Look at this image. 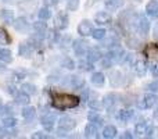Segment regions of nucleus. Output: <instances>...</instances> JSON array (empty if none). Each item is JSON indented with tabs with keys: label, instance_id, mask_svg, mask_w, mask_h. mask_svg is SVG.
Returning a JSON list of instances; mask_svg holds the SVG:
<instances>
[{
	"label": "nucleus",
	"instance_id": "obj_52",
	"mask_svg": "<svg viewBox=\"0 0 158 139\" xmlns=\"http://www.w3.org/2000/svg\"><path fill=\"white\" fill-rule=\"evenodd\" d=\"M43 2L47 7H53V6H56L58 3V0H43Z\"/></svg>",
	"mask_w": 158,
	"mask_h": 139
},
{
	"label": "nucleus",
	"instance_id": "obj_44",
	"mask_svg": "<svg viewBox=\"0 0 158 139\" xmlns=\"http://www.w3.org/2000/svg\"><path fill=\"white\" fill-rule=\"evenodd\" d=\"M98 63L101 64V68H110V67H111L112 64H114L111 60H110L108 57H104V59H101V60L98 61Z\"/></svg>",
	"mask_w": 158,
	"mask_h": 139
},
{
	"label": "nucleus",
	"instance_id": "obj_16",
	"mask_svg": "<svg viewBox=\"0 0 158 139\" xmlns=\"http://www.w3.org/2000/svg\"><path fill=\"white\" fill-rule=\"evenodd\" d=\"M90 82H92V85H94V86L101 88L104 85V82H106V76H104L103 72L96 71V72H93L92 76H90Z\"/></svg>",
	"mask_w": 158,
	"mask_h": 139
},
{
	"label": "nucleus",
	"instance_id": "obj_2",
	"mask_svg": "<svg viewBox=\"0 0 158 139\" xmlns=\"http://www.w3.org/2000/svg\"><path fill=\"white\" fill-rule=\"evenodd\" d=\"M72 49L74 53L79 57H83L87 54V50H89V43L83 39H77V41L72 42Z\"/></svg>",
	"mask_w": 158,
	"mask_h": 139
},
{
	"label": "nucleus",
	"instance_id": "obj_35",
	"mask_svg": "<svg viewBox=\"0 0 158 139\" xmlns=\"http://www.w3.org/2000/svg\"><path fill=\"white\" fill-rule=\"evenodd\" d=\"M78 66H79V68H81L82 71H92L93 70V63L92 61H89L86 59V60H81L78 63Z\"/></svg>",
	"mask_w": 158,
	"mask_h": 139
},
{
	"label": "nucleus",
	"instance_id": "obj_38",
	"mask_svg": "<svg viewBox=\"0 0 158 139\" xmlns=\"http://www.w3.org/2000/svg\"><path fill=\"white\" fill-rule=\"evenodd\" d=\"M79 4H81V2H79V0H68V3H67V10L77 11L79 8Z\"/></svg>",
	"mask_w": 158,
	"mask_h": 139
},
{
	"label": "nucleus",
	"instance_id": "obj_30",
	"mask_svg": "<svg viewBox=\"0 0 158 139\" xmlns=\"http://www.w3.org/2000/svg\"><path fill=\"white\" fill-rule=\"evenodd\" d=\"M106 35H107V32L104 28H97V29H93V32H92V38L94 41H103L106 38Z\"/></svg>",
	"mask_w": 158,
	"mask_h": 139
},
{
	"label": "nucleus",
	"instance_id": "obj_14",
	"mask_svg": "<svg viewBox=\"0 0 158 139\" xmlns=\"http://www.w3.org/2000/svg\"><path fill=\"white\" fill-rule=\"evenodd\" d=\"M101 103H103L104 109H107V110L112 109V107L115 106V103H117V96H115V93H107L103 98Z\"/></svg>",
	"mask_w": 158,
	"mask_h": 139
},
{
	"label": "nucleus",
	"instance_id": "obj_56",
	"mask_svg": "<svg viewBox=\"0 0 158 139\" xmlns=\"http://www.w3.org/2000/svg\"><path fill=\"white\" fill-rule=\"evenodd\" d=\"M153 118H154L156 121H158V109H156V110L153 111Z\"/></svg>",
	"mask_w": 158,
	"mask_h": 139
},
{
	"label": "nucleus",
	"instance_id": "obj_55",
	"mask_svg": "<svg viewBox=\"0 0 158 139\" xmlns=\"http://www.w3.org/2000/svg\"><path fill=\"white\" fill-rule=\"evenodd\" d=\"M4 64H6V63H3V61H0V74L6 72V70H7V67H6Z\"/></svg>",
	"mask_w": 158,
	"mask_h": 139
},
{
	"label": "nucleus",
	"instance_id": "obj_57",
	"mask_svg": "<svg viewBox=\"0 0 158 139\" xmlns=\"http://www.w3.org/2000/svg\"><path fill=\"white\" fill-rule=\"evenodd\" d=\"M0 107H2V100H0Z\"/></svg>",
	"mask_w": 158,
	"mask_h": 139
},
{
	"label": "nucleus",
	"instance_id": "obj_13",
	"mask_svg": "<svg viewBox=\"0 0 158 139\" xmlns=\"http://www.w3.org/2000/svg\"><path fill=\"white\" fill-rule=\"evenodd\" d=\"M86 59L89 61H92L93 64L94 63H98V61L103 59V54H101L100 49H96V47H92V49L87 50V54H86Z\"/></svg>",
	"mask_w": 158,
	"mask_h": 139
},
{
	"label": "nucleus",
	"instance_id": "obj_7",
	"mask_svg": "<svg viewBox=\"0 0 158 139\" xmlns=\"http://www.w3.org/2000/svg\"><path fill=\"white\" fill-rule=\"evenodd\" d=\"M65 85L74 88V89H79V88H82L85 85V81L81 75H69L65 76Z\"/></svg>",
	"mask_w": 158,
	"mask_h": 139
},
{
	"label": "nucleus",
	"instance_id": "obj_17",
	"mask_svg": "<svg viewBox=\"0 0 158 139\" xmlns=\"http://www.w3.org/2000/svg\"><path fill=\"white\" fill-rule=\"evenodd\" d=\"M85 137L87 138H96L98 137V125L94 123H90L86 124V127H85Z\"/></svg>",
	"mask_w": 158,
	"mask_h": 139
},
{
	"label": "nucleus",
	"instance_id": "obj_53",
	"mask_svg": "<svg viewBox=\"0 0 158 139\" xmlns=\"http://www.w3.org/2000/svg\"><path fill=\"white\" fill-rule=\"evenodd\" d=\"M121 138H123V139H132V138H133V134H132L131 131H125L122 135H121Z\"/></svg>",
	"mask_w": 158,
	"mask_h": 139
},
{
	"label": "nucleus",
	"instance_id": "obj_6",
	"mask_svg": "<svg viewBox=\"0 0 158 139\" xmlns=\"http://www.w3.org/2000/svg\"><path fill=\"white\" fill-rule=\"evenodd\" d=\"M58 127L69 132L77 127V121L72 117H69V115H64V117H61L60 120H58Z\"/></svg>",
	"mask_w": 158,
	"mask_h": 139
},
{
	"label": "nucleus",
	"instance_id": "obj_22",
	"mask_svg": "<svg viewBox=\"0 0 158 139\" xmlns=\"http://www.w3.org/2000/svg\"><path fill=\"white\" fill-rule=\"evenodd\" d=\"M87 120H89L90 123L97 124V125H103V124H104L103 115H101L100 113L97 111V110H96V111H90L89 114H87Z\"/></svg>",
	"mask_w": 158,
	"mask_h": 139
},
{
	"label": "nucleus",
	"instance_id": "obj_40",
	"mask_svg": "<svg viewBox=\"0 0 158 139\" xmlns=\"http://www.w3.org/2000/svg\"><path fill=\"white\" fill-rule=\"evenodd\" d=\"M10 39H8V35L3 28H0V45H8Z\"/></svg>",
	"mask_w": 158,
	"mask_h": 139
},
{
	"label": "nucleus",
	"instance_id": "obj_33",
	"mask_svg": "<svg viewBox=\"0 0 158 139\" xmlns=\"http://www.w3.org/2000/svg\"><path fill=\"white\" fill-rule=\"evenodd\" d=\"M144 135H146V138H158V127L157 125H148Z\"/></svg>",
	"mask_w": 158,
	"mask_h": 139
},
{
	"label": "nucleus",
	"instance_id": "obj_20",
	"mask_svg": "<svg viewBox=\"0 0 158 139\" xmlns=\"http://www.w3.org/2000/svg\"><path fill=\"white\" fill-rule=\"evenodd\" d=\"M146 13L147 15L158 17V0H150L146 6Z\"/></svg>",
	"mask_w": 158,
	"mask_h": 139
},
{
	"label": "nucleus",
	"instance_id": "obj_41",
	"mask_svg": "<svg viewBox=\"0 0 158 139\" xmlns=\"http://www.w3.org/2000/svg\"><path fill=\"white\" fill-rule=\"evenodd\" d=\"M0 110H2V111H0V113H2V114H7V115H10V114H13V113H14V107L13 106H11V104H6V106H2V107H0Z\"/></svg>",
	"mask_w": 158,
	"mask_h": 139
},
{
	"label": "nucleus",
	"instance_id": "obj_19",
	"mask_svg": "<svg viewBox=\"0 0 158 139\" xmlns=\"http://www.w3.org/2000/svg\"><path fill=\"white\" fill-rule=\"evenodd\" d=\"M15 103L19 104V106H28L31 102V96L28 95V93H25L24 90H21V92L15 93Z\"/></svg>",
	"mask_w": 158,
	"mask_h": 139
},
{
	"label": "nucleus",
	"instance_id": "obj_42",
	"mask_svg": "<svg viewBox=\"0 0 158 139\" xmlns=\"http://www.w3.org/2000/svg\"><path fill=\"white\" fill-rule=\"evenodd\" d=\"M63 67H65V68H68V70H74L75 68V63L71 60V59L65 57L63 60Z\"/></svg>",
	"mask_w": 158,
	"mask_h": 139
},
{
	"label": "nucleus",
	"instance_id": "obj_28",
	"mask_svg": "<svg viewBox=\"0 0 158 139\" xmlns=\"http://www.w3.org/2000/svg\"><path fill=\"white\" fill-rule=\"evenodd\" d=\"M133 68H135V72H136V75L139 76H143L146 74V71H147V67H146L144 61H135L133 64Z\"/></svg>",
	"mask_w": 158,
	"mask_h": 139
},
{
	"label": "nucleus",
	"instance_id": "obj_46",
	"mask_svg": "<svg viewBox=\"0 0 158 139\" xmlns=\"http://www.w3.org/2000/svg\"><path fill=\"white\" fill-rule=\"evenodd\" d=\"M128 46L132 47V49H136V47H139V41L135 38H131L128 39Z\"/></svg>",
	"mask_w": 158,
	"mask_h": 139
},
{
	"label": "nucleus",
	"instance_id": "obj_45",
	"mask_svg": "<svg viewBox=\"0 0 158 139\" xmlns=\"http://www.w3.org/2000/svg\"><path fill=\"white\" fill-rule=\"evenodd\" d=\"M60 39H61V43L64 45V46H68V45H72V41H71V36L69 35H63V36H60ZM61 45V46H63Z\"/></svg>",
	"mask_w": 158,
	"mask_h": 139
},
{
	"label": "nucleus",
	"instance_id": "obj_50",
	"mask_svg": "<svg viewBox=\"0 0 158 139\" xmlns=\"http://www.w3.org/2000/svg\"><path fill=\"white\" fill-rule=\"evenodd\" d=\"M67 132H68V131H65V129H63V128H60V127H58V129H57V137H58V138H61V137L65 138V137H67Z\"/></svg>",
	"mask_w": 158,
	"mask_h": 139
},
{
	"label": "nucleus",
	"instance_id": "obj_9",
	"mask_svg": "<svg viewBox=\"0 0 158 139\" xmlns=\"http://www.w3.org/2000/svg\"><path fill=\"white\" fill-rule=\"evenodd\" d=\"M108 81H110V84H111V86H114V88L121 86V84H122V81H123L122 72L118 70H112L108 75Z\"/></svg>",
	"mask_w": 158,
	"mask_h": 139
},
{
	"label": "nucleus",
	"instance_id": "obj_27",
	"mask_svg": "<svg viewBox=\"0 0 158 139\" xmlns=\"http://www.w3.org/2000/svg\"><path fill=\"white\" fill-rule=\"evenodd\" d=\"M123 6V0H106V7L110 11H115Z\"/></svg>",
	"mask_w": 158,
	"mask_h": 139
},
{
	"label": "nucleus",
	"instance_id": "obj_12",
	"mask_svg": "<svg viewBox=\"0 0 158 139\" xmlns=\"http://www.w3.org/2000/svg\"><path fill=\"white\" fill-rule=\"evenodd\" d=\"M135 115V111L133 110H119V111L117 113V120L119 121L121 124H126L129 123V120H132Z\"/></svg>",
	"mask_w": 158,
	"mask_h": 139
},
{
	"label": "nucleus",
	"instance_id": "obj_49",
	"mask_svg": "<svg viewBox=\"0 0 158 139\" xmlns=\"http://www.w3.org/2000/svg\"><path fill=\"white\" fill-rule=\"evenodd\" d=\"M150 72L153 76H156V78H158V64H153V66L150 67Z\"/></svg>",
	"mask_w": 158,
	"mask_h": 139
},
{
	"label": "nucleus",
	"instance_id": "obj_51",
	"mask_svg": "<svg viewBox=\"0 0 158 139\" xmlns=\"http://www.w3.org/2000/svg\"><path fill=\"white\" fill-rule=\"evenodd\" d=\"M6 92H8L10 95H15V93H17L15 86H13V85H8V86H6Z\"/></svg>",
	"mask_w": 158,
	"mask_h": 139
},
{
	"label": "nucleus",
	"instance_id": "obj_34",
	"mask_svg": "<svg viewBox=\"0 0 158 139\" xmlns=\"http://www.w3.org/2000/svg\"><path fill=\"white\" fill-rule=\"evenodd\" d=\"M33 29H35V32H46L47 25L46 22H43V20H39V21L33 22Z\"/></svg>",
	"mask_w": 158,
	"mask_h": 139
},
{
	"label": "nucleus",
	"instance_id": "obj_1",
	"mask_svg": "<svg viewBox=\"0 0 158 139\" xmlns=\"http://www.w3.org/2000/svg\"><path fill=\"white\" fill-rule=\"evenodd\" d=\"M106 57H108L114 64L115 63H122L123 57H125V50H123L121 46H115V47H112V49H108Z\"/></svg>",
	"mask_w": 158,
	"mask_h": 139
},
{
	"label": "nucleus",
	"instance_id": "obj_26",
	"mask_svg": "<svg viewBox=\"0 0 158 139\" xmlns=\"http://www.w3.org/2000/svg\"><path fill=\"white\" fill-rule=\"evenodd\" d=\"M118 134L117 128L114 125H107L103 128V138H107V139H111V138H115Z\"/></svg>",
	"mask_w": 158,
	"mask_h": 139
},
{
	"label": "nucleus",
	"instance_id": "obj_39",
	"mask_svg": "<svg viewBox=\"0 0 158 139\" xmlns=\"http://www.w3.org/2000/svg\"><path fill=\"white\" fill-rule=\"evenodd\" d=\"M104 46H106L107 49H112V47L118 46V41H117V38H114V36L108 38L106 42H104Z\"/></svg>",
	"mask_w": 158,
	"mask_h": 139
},
{
	"label": "nucleus",
	"instance_id": "obj_23",
	"mask_svg": "<svg viewBox=\"0 0 158 139\" xmlns=\"http://www.w3.org/2000/svg\"><path fill=\"white\" fill-rule=\"evenodd\" d=\"M0 20L6 24H13L15 17H14V13L11 10H2L0 11Z\"/></svg>",
	"mask_w": 158,
	"mask_h": 139
},
{
	"label": "nucleus",
	"instance_id": "obj_4",
	"mask_svg": "<svg viewBox=\"0 0 158 139\" xmlns=\"http://www.w3.org/2000/svg\"><path fill=\"white\" fill-rule=\"evenodd\" d=\"M93 25H92V22L89 21V20H82L81 22H79V25H78V33L81 36H92V32H93Z\"/></svg>",
	"mask_w": 158,
	"mask_h": 139
},
{
	"label": "nucleus",
	"instance_id": "obj_54",
	"mask_svg": "<svg viewBox=\"0 0 158 139\" xmlns=\"http://www.w3.org/2000/svg\"><path fill=\"white\" fill-rule=\"evenodd\" d=\"M153 36L156 39H158V22H156L154 27H153Z\"/></svg>",
	"mask_w": 158,
	"mask_h": 139
},
{
	"label": "nucleus",
	"instance_id": "obj_10",
	"mask_svg": "<svg viewBox=\"0 0 158 139\" xmlns=\"http://www.w3.org/2000/svg\"><path fill=\"white\" fill-rule=\"evenodd\" d=\"M13 25H14V29L18 31V32H27L28 31V27H29V22L25 17H18L13 21Z\"/></svg>",
	"mask_w": 158,
	"mask_h": 139
},
{
	"label": "nucleus",
	"instance_id": "obj_18",
	"mask_svg": "<svg viewBox=\"0 0 158 139\" xmlns=\"http://www.w3.org/2000/svg\"><path fill=\"white\" fill-rule=\"evenodd\" d=\"M56 22H57V27L60 29H65L68 27V22H69V18H68V14L65 11L63 13H58L57 17H56Z\"/></svg>",
	"mask_w": 158,
	"mask_h": 139
},
{
	"label": "nucleus",
	"instance_id": "obj_31",
	"mask_svg": "<svg viewBox=\"0 0 158 139\" xmlns=\"http://www.w3.org/2000/svg\"><path fill=\"white\" fill-rule=\"evenodd\" d=\"M38 17H39V20H43V21H46V20H49L50 17H52V11H50V8L47 7H42V8H39V11H38Z\"/></svg>",
	"mask_w": 158,
	"mask_h": 139
},
{
	"label": "nucleus",
	"instance_id": "obj_25",
	"mask_svg": "<svg viewBox=\"0 0 158 139\" xmlns=\"http://www.w3.org/2000/svg\"><path fill=\"white\" fill-rule=\"evenodd\" d=\"M0 61H3L6 64L11 63L13 61V53L6 47H0Z\"/></svg>",
	"mask_w": 158,
	"mask_h": 139
},
{
	"label": "nucleus",
	"instance_id": "obj_43",
	"mask_svg": "<svg viewBox=\"0 0 158 139\" xmlns=\"http://www.w3.org/2000/svg\"><path fill=\"white\" fill-rule=\"evenodd\" d=\"M122 63L123 64H128V66H133V64H135V56L132 54V53H131V54H125Z\"/></svg>",
	"mask_w": 158,
	"mask_h": 139
},
{
	"label": "nucleus",
	"instance_id": "obj_11",
	"mask_svg": "<svg viewBox=\"0 0 158 139\" xmlns=\"http://www.w3.org/2000/svg\"><path fill=\"white\" fill-rule=\"evenodd\" d=\"M94 21L98 25H107L111 22V15H110L108 11H104V10L97 11L94 15Z\"/></svg>",
	"mask_w": 158,
	"mask_h": 139
},
{
	"label": "nucleus",
	"instance_id": "obj_37",
	"mask_svg": "<svg viewBox=\"0 0 158 139\" xmlns=\"http://www.w3.org/2000/svg\"><path fill=\"white\" fill-rule=\"evenodd\" d=\"M146 90L151 93H157L158 92V81H151L148 84H146Z\"/></svg>",
	"mask_w": 158,
	"mask_h": 139
},
{
	"label": "nucleus",
	"instance_id": "obj_5",
	"mask_svg": "<svg viewBox=\"0 0 158 139\" xmlns=\"http://www.w3.org/2000/svg\"><path fill=\"white\" fill-rule=\"evenodd\" d=\"M135 25H136L137 32H140L142 35H147L150 32V21L146 17H137Z\"/></svg>",
	"mask_w": 158,
	"mask_h": 139
},
{
	"label": "nucleus",
	"instance_id": "obj_47",
	"mask_svg": "<svg viewBox=\"0 0 158 139\" xmlns=\"http://www.w3.org/2000/svg\"><path fill=\"white\" fill-rule=\"evenodd\" d=\"M32 138H33V139H39V138H40V139H44V138H49V137H47L44 132L38 131V132H33V134H32Z\"/></svg>",
	"mask_w": 158,
	"mask_h": 139
},
{
	"label": "nucleus",
	"instance_id": "obj_24",
	"mask_svg": "<svg viewBox=\"0 0 158 139\" xmlns=\"http://www.w3.org/2000/svg\"><path fill=\"white\" fill-rule=\"evenodd\" d=\"M17 118H14L13 115H4L3 117V120H2V125H3V128H7V129H10V128H14V127L17 125Z\"/></svg>",
	"mask_w": 158,
	"mask_h": 139
},
{
	"label": "nucleus",
	"instance_id": "obj_48",
	"mask_svg": "<svg viewBox=\"0 0 158 139\" xmlns=\"http://www.w3.org/2000/svg\"><path fill=\"white\" fill-rule=\"evenodd\" d=\"M49 39L52 42H56V41H58V39H60V35H58L56 31H52V32H50V35H49Z\"/></svg>",
	"mask_w": 158,
	"mask_h": 139
},
{
	"label": "nucleus",
	"instance_id": "obj_21",
	"mask_svg": "<svg viewBox=\"0 0 158 139\" xmlns=\"http://www.w3.org/2000/svg\"><path fill=\"white\" fill-rule=\"evenodd\" d=\"M21 114L27 121H32L33 118L36 117V109L35 107H32V106H24Z\"/></svg>",
	"mask_w": 158,
	"mask_h": 139
},
{
	"label": "nucleus",
	"instance_id": "obj_3",
	"mask_svg": "<svg viewBox=\"0 0 158 139\" xmlns=\"http://www.w3.org/2000/svg\"><path fill=\"white\" fill-rule=\"evenodd\" d=\"M156 104H158V96L156 95V93L150 92V93H147L142 100H140L139 107L142 110H146V109H151V107H154Z\"/></svg>",
	"mask_w": 158,
	"mask_h": 139
},
{
	"label": "nucleus",
	"instance_id": "obj_29",
	"mask_svg": "<svg viewBox=\"0 0 158 139\" xmlns=\"http://www.w3.org/2000/svg\"><path fill=\"white\" fill-rule=\"evenodd\" d=\"M21 90H24V92L28 93L29 96L36 95V93H38V88H36L33 84H29V82H25V84H22L21 85Z\"/></svg>",
	"mask_w": 158,
	"mask_h": 139
},
{
	"label": "nucleus",
	"instance_id": "obj_32",
	"mask_svg": "<svg viewBox=\"0 0 158 139\" xmlns=\"http://www.w3.org/2000/svg\"><path fill=\"white\" fill-rule=\"evenodd\" d=\"M147 127H148L147 121L142 120V121H139V123H136V125H135V132H136V134H139V135L146 134V129H147Z\"/></svg>",
	"mask_w": 158,
	"mask_h": 139
},
{
	"label": "nucleus",
	"instance_id": "obj_15",
	"mask_svg": "<svg viewBox=\"0 0 158 139\" xmlns=\"http://www.w3.org/2000/svg\"><path fill=\"white\" fill-rule=\"evenodd\" d=\"M33 53V47L29 43H21L18 46V54L24 59H29Z\"/></svg>",
	"mask_w": 158,
	"mask_h": 139
},
{
	"label": "nucleus",
	"instance_id": "obj_36",
	"mask_svg": "<svg viewBox=\"0 0 158 139\" xmlns=\"http://www.w3.org/2000/svg\"><path fill=\"white\" fill-rule=\"evenodd\" d=\"M87 104H89L90 109L97 110V111L101 109V106H103V103H100V100H97V99H93V98L87 99Z\"/></svg>",
	"mask_w": 158,
	"mask_h": 139
},
{
	"label": "nucleus",
	"instance_id": "obj_8",
	"mask_svg": "<svg viewBox=\"0 0 158 139\" xmlns=\"http://www.w3.org/2000/svg\"><path fill=\"white\" fill-rule=\"evenodd\" d=\"M56 114H52V113H47L46 115H43L40 120L42 125H43V128L46 129V131H52L53 128H54V124H56Z\"/></svg>",
	"mask_w": 158,
	"mask_h": 139
}]
</instances>
